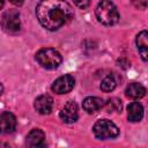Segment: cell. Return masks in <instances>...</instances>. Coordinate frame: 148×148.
Listing matches in <instances>:
<instances>
[{"mask_svg":"<svg viewBox=\"0 0 148 148\" xmlns=\"http://www.w3.org/2000/svg\"><path fill=\"white\" fill-rule=\"evenodd\" d=\"M36 16L45 29L54 31L72 21L74 10L65 0H40L36 7Z\"/></svg>","mask_w":148,"mask_h":148,"instance_id":"cell-1","label":"cell"},{"mask_svg":"<svg viewBox=\"0 0 148 148\" xmlns=\"http://www.w3.org/2000/svg\"><path fill=\"white\" fill-rule=\"evenodd\" d=\"M98 22L104 25H113L119 21V13L111 0H101L95 9Z\"/></svg>","mask_w":148,"mask_h":148,"instance_id":"cell-2","label":"cell"},{"mask_svg":"<svg viewBox=\"0 0 148 148\" xmlns=\"http://www.w3.org/2000/svg\"><path fill=\"white\" fill-rule=\"evenodd\" d=\"M37 62L45 69H56L60 66L62 61V57L59 51L52 47H44L40 49L36 53Z\"/></svg>","mask_w":148,"mask_h":148,"instance_id":"cell-3","label":"cell"},{"mask_svg":"<svg viewBox=\"0 0 148 148\" xmlns=\"http://www.w3.org/2000/svg\"><path fill=\"white\" fill-rule=\"evenodd\" d=\"M92 132L97 139L108 140V139H113V138L118 136L119 128L111 120L101 119V120H97L95 123V125L92 126Z\"/></svg>","mask_w":148,"mask_h":148,"instance_id":"cell-4","label":"cell"},{"mask_svg":"<svg viewBox=\"0 0 148 148\" xmlns=\"http://www.w3.org/2000/svg\"><path fill=\"white\" fill-rule=\"evenodd\" d=\"M1 25L6 32H9V34L18 32L21 29L20 13L15 9L6 10L1 16Z\"/></svg>","mask_w":148,"mask_h":148,"instance_id":"cell-5","label":"cell"},{"mask_svg":"<svg viewBox=\"0 0 148 148\" xmlns=\"http://www.w3.org/2000/svg\"><path fill=\"white\" fill-rule=\"evenodd\" d=\"M75 86V79L71 74H65L62 76H59L51 86V89L56 94H67Z\"/></svg>","mask_w":148,"mask_h":148,"instance_id":"cell-6","label":"cell"},{"mask_svg":"<svg viewBox=\"0 0 148 148\" xmlns=\"http://www.w3.org/2000/svg\"><path fill=\"white\" fill-rule=\"evenodd\" d=\"M59 117H60V119L65 124H72L74 121H76L77 118H79V108H77V104L75 102H73V101H68L62 106V109L60 110Z\"/></svg>","mask_w":148,"mask_h":148,"instance_id":"cell-7","label":"cell"},{"mask_svg":"<svg viewBox=\"0 0 148 148\" xmlns=\"http://www.w3.org/2000/svg\"><path fill=\"white\" fill-rule=\"evenodd\" d=\"M34 106L36 109V111L40 114H49L52 109H53V98L47 95V94H44V95H39L36 99H35V103H34Z\"/></svg>","mask_w":148,"mask_h":148,"instance_id":"cell-8","label":"cell"},{"mask_svg":"<svg viewBox=\"0 0 148 148\" xmlns=\"http://www.w3.org/2000/svg\"><path fill=\"white\" fill-rule=\"evenodd\" d=\"M25 145L30 148H40L45 146V134L39 128L31 130L25 139Z\"/></svg>","mask_w":148,"mask_h":148,"instance_id":"cell-9","label":"cell"},{"mask_svg":"<svg viewBox=\"0 0 148 148\" xmlns=\"http://www.w3.org/2000/svg\"><path fill=\"white\" fill-rule=\"evenodd\" d=\"M0 126H1V133L3 134L13 133L16 128L15 116L9 111H3L0 116Z\"/></svg>","mask_w":148,"mask_h":148,"instance_id":"cell-10","label":"cell"},{"mask_svg":"<svg viewBox=\"0 0 148 148\" xmlns=\"http://www.w3.org/2000/svg\"><path fill=\"white\" fill-rule=\"evenodd\" d=\"M104 105H105L104 99H102L101 97H96V96L86 97L82 102V106L84 111H87L88 113H95L99 111Z\"/></svg>","mask_w":148,"mask_h":148,"instance_id":"cell-11","label":"cell"},{"mask_svg":"<svg viewBox=\"0 0 148 148\" xmlns=\"http://www.w3.org/2000/svg\"><path fill=\"white\" fill-rule=\"evenodd\" d=\"M135 43H136V47L141 59L145 61H148V31L143 30L139 32L136 36Z\"/></svg>","mask_w":148,"mask_h":148,"instance_id":"cell-12","label":"cell"},{"mask_svg":"<svg viewBox=\"0 0 148 148\" xmlns=\"http://www.w3.org/2000/svg\"><path fill=\"white\" fill-rule=\"evenodd\" d=\"M127 118L132 123H138L143 118V106L139 102H132L127 105Z\"/></svg>","mask_w":148,"mask_h":148,"instance_id":"cell-13","label":"cell"},{"mask_svg":"<svg viewBox=\"0 0 148 148\" xmlns=\"http://www.w3.org/2000/svg\"><path fill=\"white\" fill-rule=\"evenodd\" d=\"M125 94L127 97L132 98V99H139V98H142L145 95H146V88L141 84V83H138V82H133V83H130L125 90Z\"/></svg>","mask_w":148,"mask_h":148,"instance_id":"cell-14","label":"cell"},{"mask_svg":"<svg viewBox=\"0 0 148 148\" xmlns=\"http://www.w3.org/2000/svg\"><path fill=\"white\" fill-rule=\"evenodd\" d=\"M117 87V80L113 74L105 76L101 82V90L104 92H111Z\"/></svg>","mask_w":148,"mask_h":148,"instance_id":"cell-15","label":"cell"},{"mask_svg":"<svg viewBox=\"0 0 148 148\" xmlns=\"http://www.w3.org/2000/svg\"><path fill=\"white\" fill-rule=\"evenodd\" d=\"M106 110L108 112H113V111H117V112H120L121 111V103L118 98H111L109 99L106 103Z\"/></svg>","mask_w":148,"mask_h":148,"instance_id":"cell-16","label":"cell"},{"mask_svg":"<svg viewBox=\"0 0 148 148\" xmlns=\"http://www.w3.org/2000/svg\"><path fill=\"white\" fill-rule=\"evenodd\" d=\"M133 5L139 9H146L148 7V0H133Z\"/></svg>","mask_w":148,"mask_h":148,"instance_id":"cell-17","label":"cell"},{"mask_svg":"<svg viewBox=\"0 0 148 148\" xmlns=\"http://www.w3.org/2000/svg\"><path fill=\"white\" fill-rule=\"evenodd\" d=\"M74 2H75V5H76L79 8H81V9H86V8H88L89 5H90V0H74Z\"/></svg>","mask_w":148,"mask_h":148,"instance_id":"cell-18","label":"cell"},{"mask_svg":"<svg viewBox=\"0 0 148 148\" xmlns=\"http://www.w3.org/2000/svg\"><path fill=\"white\" fill-rule=\"evenodd\" d=\"M13 5H15V6H22L23 5V2H24V0H9Z\"/></svg>","mask_w":148,"mask_h":148,"instance_id":"cell-19","label":"cell"}]
</instances>
